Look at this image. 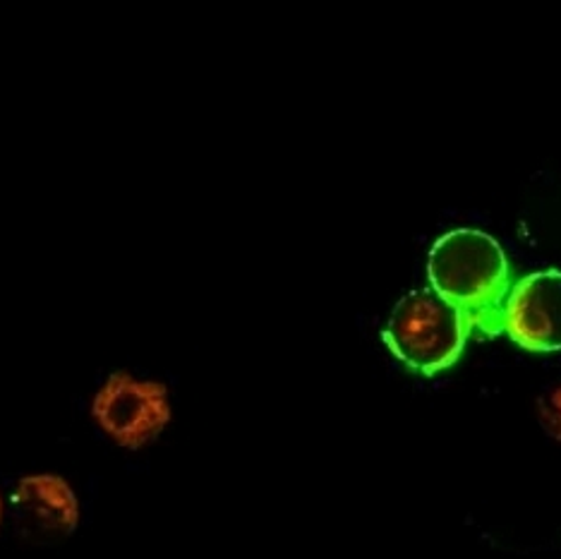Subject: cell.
I'll use <instances>...</instances> for the list:
<instances>
[{
	"mask_svg": "<svg viewBox=\"0 0 561 559\" xmlns=\"http://www.w3.org/2000/svg\"><path fill=\"white\" fill-rule=\"evenodd\" d=\"M432 290L454 308L480 322L496 310L508 290V264L502 246L476 228H456L430 250Z\"/></svg>",
	"mask_w": 561,
	"mask_h": 559,
	"instance_id": "1",
	"label": "cell"
},
{
	"mask_svg": "<svg viewBox=\"0 0 561 559\" xmlns=\"http://www.w3.org/2000/svg\"><path fill=\"white\" fill-rule=\"evenodd\" d=\"M473 320L432 288L413 290L391 310L385 344L420 375H437L461 358Z\"/></svg>",
	"mask_w": 561,
	"mask_h": 559,
	"instance_id": "2",
	"label": "cell"
},
{
	"mask_svg": "<svg viewBox=\"0 0 561 559\" xmlns=\"http://www.w3.org/2000/svg\"><path fill=\"white\" fill-rule=\"evenodd\" d=\"M92 418L101 432L125 449H142L173 418L169 387L135 373H113L92 397Z\"/></svg>",
	"mask_w": 561,
	"mask_h": 559,
	"instance_id": "3",
	"label": "cell"
},
{
	"mask_svg": "<svg viewBox=\"0 0 561 559\" xmlns=\"http://www.w3.org/2000/svg\"><path fill=\"white\" fill-rule=\"evenodd\" d=\"M506 332L528 351H561V272L547 270L516 284L504 312Z\"/></svg>",
	"mask_w": 561,
	"mask_h": 559,
	"instance_id": "4",
	"label": "cell"
},
{
	"mask_svg": "<svg viewBox=\"0 0 561 559\" xmlns=\"http://www.w3.org/2000/svg\"><path fill=\"white\" fill-rule=\"evenodd\" d=\"M15 524L32 540H58L78 528L80 500L56 474L24 476L12 492Z\"/></svg>",
	"mask_w": 561,
	"mask_h": 559,
	"instance_id": "5",
	"label": "cell"
},
{
	"mask_svg": "<svg viewBox=\"0 0 561 559\" xmlns=\"http://www.w3.org/2000/svg\"><path fill=\"white\" fill-rule=\"evenodd\" d=\"M540 421L557 440H561V387L552 389L540 401Z\"/></svg>",
	"mask_w": 561,
	"mask_h": 559,
	"instance_id": "6",
	"label": "cell"
},
{
	"mask_svg": "<svg viewBox=\"0 0 561 559\" xmlns=\"http://www.w3.org/2000/svg\"><path fill=\"white\" fill-rule=\"evenodd\" d=\"M0 518H3V502H0Z\"/></svg>",
	"mask_w": 561,
	"mask_h": 559,
	"instance_id": "7",
	"label": "cell"
}]
</instances>
